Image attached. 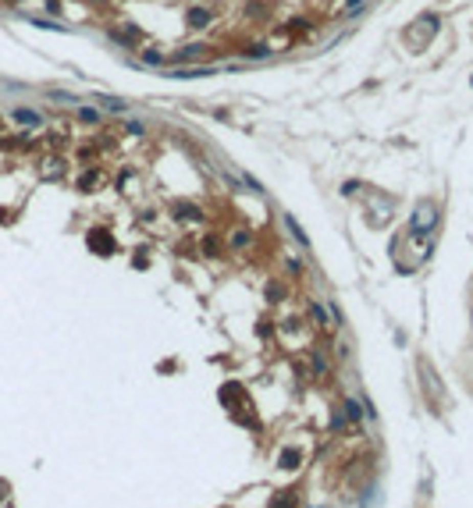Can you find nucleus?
<instances>
[{
  "mask_svg": "<svg viewBox=\"0 0 473 508\" xmlns=\"http://www.w3.org/2000/svg\"><path fill=\"white\" fill-rule=\"evenodd\" d=\"M438 224V206L434 203H420L416 214H413V231H434Z\"/></svg>",
  "mask_w": 473,
  "mask_h": 508,
  "instance_id": "f257e3e1",
  "label": "nucleus"
},
{
  "mask_svg": "<svg viewBox=\"0 0 473 508\" xmlns=\"http://www.w3.org/2000/svg\"><path fill=\"white\" fill-rule=\"evenodd\" d=\"M89 245H93L96 252H114V235L103 231V227H93V231H89Z\"/></svg>",
  "mask_w": 473,
  "mask_h": 508,
  "instance_id": "f03ea898",
  "label": "nucleus"
},
{
  "mask_svg": "<svg viewBox=\"0 0 473 508\" xmlns=\"http://www.w3.org/2000/svg\"><path fill=\"white\" fill-rule=\"evenodd\" d=\"M14 121H18V125H39V114L29 110V107H18V110H14Z\"/></svg>",
  "mask_w": 473,
  "mask_h": 508,
  "instance_id": "7ed1b4c3",
  "label": "nucleus"
},
{
  "mask_svg": "<svg viewBox=\"0 0 473 508\" xmlns=\"http://www.w3.org/2000/svg\"><path fill=\"white\" fill-rule=\"evenodd\" d=\"M100 107H107V110H125L128 103H125V100H114V96H100Z\"/></svg>",
  "mask_w": 473,
  "mask_h": 508,
  "instance_id": "20e7f679",
  "label": "nucleus"
},
{
  "mask_svg": "<svg viewBox=\"0 0 473 508\" xmlns=\"http://www.w3.org/2000/svg\"><path fill=\"white\" fill-rule=\"evenodd\" d=\"M271 508H296V494H278L271 501Z\"/></svg>",
  "mask_w": 473,
  "mask_h": 508,
  "instance_id": "39448f33",
  "label": "nucleus"
},
{
  "mask_svg": "<svg viewBox=\"0 0 473 508\" xmlns=\"http://www.w3.org/2000/svg\"><path fill=\"white\" fill-rule=\"evenodd\" d=\"M79 121H85V125H96V121H100V114H96L93 107H82V110H79Z\"/></svg>",
  "mask_w": 473,
  "mask_h": 508,
  "instance_id": "423d86ee",
  "label": "nucleus"
},
{
  "mask_svg": "<svg viewBox=\"0 0 473 508\" xmlns=\"http://www.w3.org/2000/svg\"><path fill=\"white\" fill-rule=\"evenodd\" d=\"M207 18H210V14H207V11H199V7L189 14V21H192V25H207Z\"/></svg>",
  "mask_w": 473,
  "mask_h": 508,
  "instance_id": "0eeeda50",
  "label": "nucleus"
},
{
  "mask_svg": "<svg viewBox=\"0 0 473 508\" xmlns=\"http://www.w3.org/2000/svg\"><path fill=\"white\" fill-rule=\"evenodd\" d=\"M143 61H146V64H160V61H164V57H160L157 50H146V54H143Z\"/></svg>",
  "mask_w": 473,
  "mask_h": 508,
  "instance_id": "6e6552de",
  "label": "nucleus"
}]
</instances>
